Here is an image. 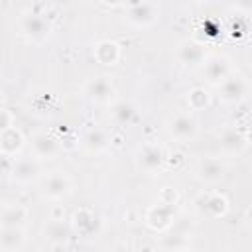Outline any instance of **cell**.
Returning <instances> with one entry per match:
<instances>
[{
  "label": "cell",
  "mask_w": 252,
  "mask_h": 252,
  "mask_svg": "<svg viewBox=\"0 0 252 252\" xmlns=\"http://www.w3.org/2000/svg\"><path fill=\"white\" fill-rule=\"evenodd\" d=\"M94 55L102 65H114L120 57V49L114 41H100L94 47Z\"/></svg>",
  "instance_id": "obj_13"
},
{
  "label": "cell",
  "mask_w": 252,
  "mask_h": 252,
  "mask_svg": "<svg viewBox=\"0 0 252 252\" xmlns=\"http://www.w3.org/2000/svg\"><path fill=\"white\" fill-rule=\"evenodd\" d=\"M114 252H130V250H128V248H124V246H118Z\"/></svg>",
  "instance_id": "obj_24"
},
{
  "label": "cell",
  "mask_w": 252,
  "mask_h": 252,
  "mask_svg": "<svg viewBox=\"0 0 252 252\" xmlns=\"http://www.w3.org/2000/svg\"><path fill=\"white\" fill-rule=\"evenodd\" d=\"M32 148H33V154L37 158H53L59 150L57 140L49 134H35L32 140Z\"/></svg>",
  "instance_id": "obj_7"
},
{
  "label": "cell",
  "mask_w": 252,
  "mask_h": 252,
  "mask_svg": "<svg viewBox=\"0 0 252 252\" xmlns=\"http://www.w3.org/2000/svg\"><path fill=\"white\" fill-rule=\"evenodd\" d=\"M179 252H189V250H179Z\"/></svg>",
  "instance_id": "obj_26"
},
{
  "label": "cell",
  "mask_w": 252,
  "mask_h": 252,
  "mask_svg": "<svg viewBox=\"0 0 252 252\" xmlns=\"http://www.w3.org/2000/svg\"><path fill=\"white\" fill-rule=\"evenodd\" d=\"M159 8L152 2H136L128 6V20L136 26H150L158 20Z\"/></svg>",
  "instance_id": "obj_1"
},
{
  "label": "cell",
  "mask_w": 252,
  "mask_h": 252,
  "mask_svg": "<svg viewBox=\"0 0 252 252\" xmlns=\"http://www.w3.org/2000/svg\"><path fill=\"white\" fill-rule=\"evenodd\" d=\"M2 148H4L6 154H12V152L20 150L22 148V134L16 128L2 130Z\"/></svg>",
  "instance_id": "obj_19"
},
{
  "label": "cell",
  "mask_w": 252,
  "mask_h": 252,
  "mask_svg": "<svg viewBox=\"0 0 252 252\" xmlns=\"http://www.w3.org/2000/svg\"><path fill=\"white\" fill-rule=\"evenodd\" d=\"M45 234L51 238V240H65L67 238V234H69V230L63 226V222L61 220H51L49 222V226H47V230H45Z\"/></svg>",
  "instance_id": "obj_20"
},
{
  "label": "cell",
  "mask_w": 252,
  "mask_h": 252,
  "mask_svg": "<svg viewBox=\"0 0 252 252\" xmlns=\"http://www.w3.org/2000/svg\"><path fill=\"white\" fill-rule=\"evenodd\" d=\"M112 91H114V89H112V83L108 81V77H96V79L91 81L89 87H87L89 96H91L93 100H96V102H106V100L110 98Z\"/></svg>",
  "instance_id": "obj_8"
},
{
  "label": "cell",
  "mask_w": 252,
  "mask_h": 252,
  "mask_svg": "<svg viewBox=\"0 0 252 252\" xmlns=\"http://www.w3.org/2000/svg\"><path fill=\"white\" fill-rule=\"evenodd\" d=\"M8 128H12V126H10V122H8V110L4 108V110H2V130H8Z\"/></svg>",
  "instance_id": "obj_23"
},
{
  "label": "cell",
  "mask_w": 252,
  "mask_h": 252,
  "mask_svg": "<svg viewBox=\"0 0 252 252\" xmlns=\"http://www.w3.org/2000/svg\"><path fill=\"white\" fill-rule=\"evenodd\" d=\"M163 163V152L158 146H146L140 152V165L146 171H154Z\"/></svg>",
  "instance_id": "obj_12"
},
{
  "label": "cell",
  "mask_w": 252,
  "mask_h": 252,
  "mask_svg": "<svg viewBox=\"0 0 252 252\" xmlns=\"http://www.w3.org/2000/svg\"><path fill=\"white\" fill-rule=\"evenodd\" d=\"M110 114H112L114 122H118V124H128V122L134 118L136 108H134L130 102H126V100H118V102L112 106Z\"/></svg>",
  "instance_id": "obj_18"
},
{
  "label": "cell",
  "mask_w": 252,
  "mask_h": 252,
  "mask_svg": "<svg viewBox=\"0 0 252 252\" xmlns=\"http://www.w3.org/2000/svg\"><path fill=\"white\" fill-rule=\"evenodd\" d=\"M85 142H87L89 148H93V150H100V148L106 146V136H104L100 130H91V132L87 134Z\"/></svg>",
  "instance_id": "obj_22"
},
{
  "label": "cell",
  "mask_w": 252,
  "mask_h": 252,
  "mask_svg": "<svg viewBox=\"0 0 252 252\" xmlns=\"http://www.w3.org/2000/svg\"><path fill=\"white\" fill-rule=\"evenodd\" d=\"M22 28H24V32L28 33V35H32V37H45L47 33H49V24L45 22V18H41L39 14H30V16H26L24 18V22H22Z\"/></svg>",
  "instance_id": "obj_9"
},
{
  "label": "cell",
  "mask_w": 252,
  "mask_h": 252,
  "mask_svg": "<svg viewBox=\"0 0 252 252\" xmlns=\"http://www.w3.org/2000/svg\"><path fill=\"white\" fill-rule=\"evenodd\" d=\"M224 175V165L219 159H203L197 167V177L203 181H219Z\"/></svg>",
  "instance_id": "obj_10"
},
{
  "label": "cell",
  "mask_w": 252,
  "mask_h": 252,
  "mask_svg": "<svg viewBox=\"0 0 252 252\" xmlns=\"http://www.w3.org/2000/svg\"><path fill=\"white\" fill-rule=\"evenodd\" d=\"M248 220H250V226H252V209L248 211Z\"/></svg>",
  "instance_id": "obj_25"
},
{
  "label": "cell",
  "mask_w": 252,
  "mask_h": 252,
  "mask_svg": "<svg viewBox=\"0 0 252 252\" xmlns=\"http://www.w3.org/2000/svg\"><path fill=\"white\" fill-rule=\"evenodd\" d=\"M37 171H39V167H37V163H35L33 159H18V161L14 163L12 175H14L16 181L28 183V181H32V179L37 177Z\"/></svg>",
  "instance_id": "obj_11"
},
{
  "label": "cell",
  "mask_w": 252,
  "mask_h": 252,
  "mask_svg": "<svg viewBox=\"0 0 252 252\" xmlns=\"http://www.w3.org/2000/svg\"><path fill=\"white\" fill-rule=\"evenodd\" d=\"M228 73H230V65L226 57L211 55L209 59H205V75L211 85H222L228 79Z\"/></svg>",
  "instance_id": "obj_2"
},
{
  "label": "cell",
  "mask_w": 252,
  "mask_h": 252,
  "mask_svg": "<svg viewBox=\"0 0 252 252\" xmlns=\"http://www.w3.org/2000/svg\"><path fill=\"white\" fill-rule=\"evenodd\" d=\"M244 144H246V140H244V136L238 130H234V128L222 130V134H220V146H222L224 152H230V154L240 152L244 148Z\"/></svg>",
  "instance_id": "obj_14"
},
{
  "label": "cell",
  "mask_w": 252,
  "mask_h": 252,
  "mask_svg": "<svg viewBox=\"0 0 252 252\" xmlns=\"http://www.w3.org/2000/svg\"><path fill=\"white\" fill-rule=\"evenodd\" d=\"M220 96L226 102H236L246 94V83L240 77H228L222 85H219Z\"/></svg>",
  "instance_id": "obj_5"
},
{
  "label": "cell",
  "mask_w": 252,
  "mask_h": 252,
  "mask_svg": "<svg viewBox=\"0 0 252 252\" xmlns=\"http://www.w3.org/2000/svg\"><path fill=\"white\" fill-rule=\"evenodd\" d=\"M69 189H71V181H69V177H67L65 173H61V171H55V173L47 175L45 181H43V191H45V195H49L51 199L63 197L65 193H69Z\"/></svg>",
  "instance_id": "obj_4"
},
{
  "label": "cell",
  "mask_w": 252,
  "mask_h": 252,
  "mask_svg": "<svg viewBox=\"0 0 252 252\" xmlns=\"http://www.w3.org/2000/svg\"><path fill=\"white\" fill-rule=\"evenodd\" d=\"M169 134L177 140H189L197 134V120L189 114H177L169 122Z\"/></svg>",
  "instance_id": "obj_3"
},
{
  "label": "cell",
  "mask_w": 252,
  "mask_h": 252,
  "mask_svg": "<svg viewBox=\"0 0 252 252\" xmlns=\"http://www.w3.org/2000/svg\"><path fill=\"white\" fill-rule=\"evenodd\" d=\"M226 209H228V205H226V199L222 195H207L205 197V205H201V211H205V213H209L213 217L224 215Z\"/></svg>",
  "instance_id": "obj_17"
},
{
  "label": "cell",
  "mask_w": 252,
  "mask_h": 252,
  "mask_svg": "<svg viewBox=\"0 0 252 252\" xmlns=\"http://www.w3.org/2000/svg\"><path fill=\"white\" fill-rule=\"evenodd\" d=\"M189 104H191L195 110L207 106V104H209V94H207V91H203V89H193V91L189 93Z\"/></svg>",
  "instance_id": "obj_21"
},
{
  "label": "cell",
  "mask_w": 252,
  "mask_h": 252,
  "mask_svg": "<svg viewBox=\"0 0 252 252\" xmlns=\"http://www.w3.org/2000/svg\"><path fill=\"white\" fill-rule=\"evenodd\" d=\"M181 63L185 65H199V63H205V51H203V45H199L197 41H183L179 45V51H177Z\"/></svg>",
  "instance_id": "obj_6"
},
{
  "label": "cell",
  "mask_w": 252,
  "mask_h": 252,
  "mask_svg": "<svg viewBox=\"0 0 252 252\" xmlns=\"http://www.w3.org/2000/svg\"><path fill=\"white\" fill-rule=\"evenodd\" d=\"M26 209L20 205H6L2 211V226H20L26 220Z\"/></svg>",
  "instance_id": "obj_16"
},
{
  "label": "cell",
  "mask_w": 252,
  "mask_h": 252,
  "mask_svg": "<svg viewBox=\"0 0 252 252\" xmlns=\"http://www.w3.org/2000/svg\"><path fill=\"white\" fill-rule=\"evenodd\" d=\"M24 244V232L20 226H4L2 230V248L4 252H14Z\"/></svg>",
  "instance_id": "obj_15"
}]
</instances>
